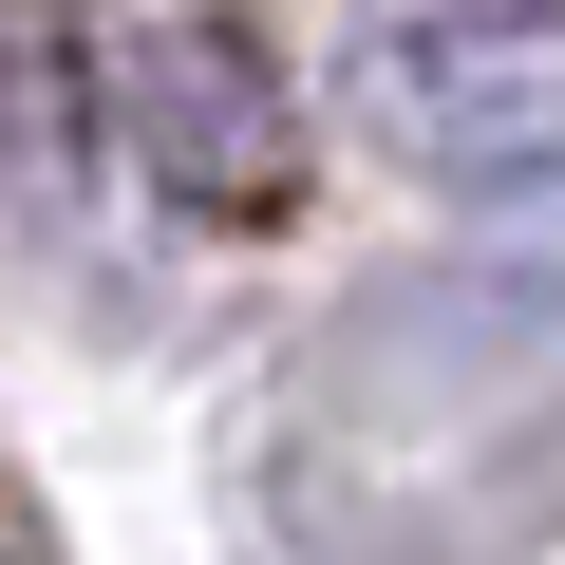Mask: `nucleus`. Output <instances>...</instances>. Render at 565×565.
<instances>
[{
    "label": "nucleus",
    "instance_id": "1",
    "mask_svg": "<svg viewBox=\"0 0 565 565\" xmlns=\"http://www.w3.org/2000/svg\"><path fill=\"white\" fill-rule=\"evenodd\" d=\"M264 509L302 565H565V282L396 264L321 321Z\"/></svg>",
    "mask_w": 565,
    "mask_h": 565
},
{
    "label": "nucleus",
    "instance_id": "2",
    "mask_svg": "<svg viewBox=\"0 0 565 565\" xmlns=\"http://www.w3.org/2000/svg\"><path fill=\"white\" fill-rule=\"evenodd\" d=\"M114 132H132V170H151L170 207H207V226H264L282 189H302V95H282V57H264L245 20H170V39H132Z\"/></svg>",
    "mask_w": 565,
    "mask_h": 565
},
{
    "label": "nucleus",
    "instance_id": "4",
    "mask_svg": "<svg viewBox=\"0 0 565 565\" xmlns=\"http://www.w3.org/2000/svg\"><path fill=\"white\" fill-rule=\"evenodd\" d=\"M57 114H76V76H57V0H0V207L39 189Z\"/></svg>",
    "mask_w": 565,
    "mask_h": 565
},
{
    "label": "nucleus",
    "instance_id": "3",
    "mask_svg": "<svg viewBox=\"0 0 565 565\" xmlns=\"http://www.w3.org/2000/svg\"><path fill=\"white\" fill-rule=\"evenodd\" d=\"M396 151L434 189H527L565 170V76H527L509 39H396Z\"/></svg>",
    "mask_w": 565,
    "mask_h": 565
}]
</instances>
